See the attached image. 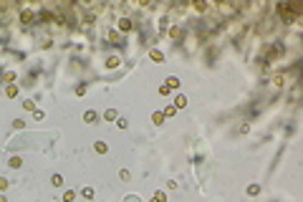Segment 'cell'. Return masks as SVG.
<instances>
[{"label": "cell", "mask_w": 303, "mask_h": 202, "mask_svg": "<svg viewBox=\"0 0 303 202\" xmlns=\"http://www.w3.org/2000/svg\"><path fill=\"white\" fill-rule=\"evenodd\" d=\"M23 23H33V13H30V10L23 13Z\"/></svg>", "instance_id": "1"}, {"label": "cell", "mask_w": 303, "mask_h": 202, "mask_svg": "<svg viewBox=\"0 0 303 202\" xmlns=\"http://www.w3.org/2000/svg\"><path fill=\"white\" fill-rule=\"evenodd\" d=\"M177 83H179L177 78H167V88H177Z\"/></svg>", "instance_id": "2"}, {"label": "cell", "mask_w": 303, "mask_h": 202, "mask_svg": "<svg viewBox=\"0 0 303 202\" xmlns=\"http://www.w3.org/2000/svg\"><path fill=\"white\" fill-rule=\"evenodd\" d=\"M119 28H121V30H129V28H131V23H129V20H121V23H119Z\"/></svg>", "instance_id": "3"}, {"label": "cell", "mask_w": 303, "mask_h": 202, "mask_svg": "<svg viewBox=\"0 0 303 202\" xmlns=\"http://www.w3.org/2000/svg\"><path fill=\"white\" fill-rule=\"evenodd\" d=\"M152 202H164V195H157V197H154Z\"/></svg>", "instance_id": "4"}]
</instances>
